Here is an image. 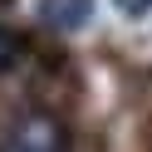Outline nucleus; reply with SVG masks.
<instances>
[{"label": "nucleus", "mask_w": 152, "mask_h": 152, "mask_svg": "<svg viewBox=\"0 0 152 152\" xmlns=\"http://www.w3.org/2000/svg\"><path fill=\"white\" fill-rule=\"evenodd\" d=\"M44 20H49V25H64V30H74V25L88 20V0H44Z\"/></svg>", "instance_id": "f03ea898"}, {"label": "nucleus", "mask_w": 152, "mask_h": 152, "mask_svg": "<svg viewBox=\"0 0 152 152\" xmlns=\"http://www.w3.org/2000/svg\"><path fill=\"white\" fill-rule=\"evenodd\" d=\"M147 5H152V0H118V10H123V15H142Z\"/></svg>", "instance_id": "20e7f679"}, {"label": "nucleus", "mask_w": 152, "mask_h": 152, "mask_svg": "<svg viewBox=\"0 0 152 152\" xmlns=\"http://www.w3.org/2000/svg\"><path fill=\"white\" fill-rule=\"evenodd\" d=\"M20 54H25V44H20V34H10V30H5V25H0V74L10 69V64L20 59Z\"/></svg>", "instance_id": "7ed1b4c3"}, {"label": "nucleus", "mask_w": 152, "mask_h": 152, "mask_svg": "<svg viewBox=\"0 0 152 152\" xmlns=\"http://www.w3.org/2000/svg\"><path fill=\"white\" fill-rule=\"evenodd\" d=\"M0 152H64V128L49 113H30L10 128V137L0 142Z\"/></svg>", "instance_id": "f257e3e1"}]
</instances>
